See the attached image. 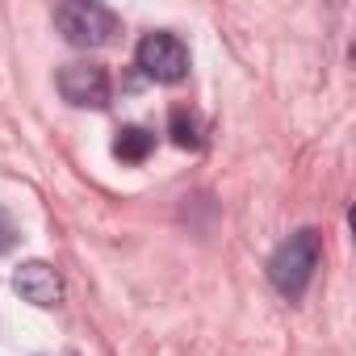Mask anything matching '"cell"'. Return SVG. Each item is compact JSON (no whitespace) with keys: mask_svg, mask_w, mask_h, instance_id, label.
Listing matches in <instances>:
<instances>
[{"mask_svg":"<svg viewBox=\"0 0 356 356\" xmlns=\"http://www.w3.org/2000/svg\"><path fill=\"white\" fill-rule=\"evenodd\" d=\"M318 256H323V235L314 227H302L289 239H281L277 252L268 256V281H273V289L285 302H298L310 289V281H314Z\"/></svg>","mask_w":356,"mask_h":356,"instance_id":"obj_1","label":"cell"},{"mask_svg":"<svg viewBox=\"0 0 356 356\" xmlns=\"http://www.w3.org/2000/svg\"><path fill=\"white\" fill-rule=\"evenodd\" d=\"M55 30L63 34V42H72L80 51H97L118 38L122 17L105 5H92V0H67V5L55 9Z\"/></svg>","mask_w":356,"mask_h":356,"instance_id":"obj_2","label":"cell"},{"mask_svg":"<svg viewBox=\"0 0 356 356\" xmlns=\"http://www.w3.org/2000/svg\"><path fill=\"white\" fill-rule=\"evenodd\" d=\"M134 67L155 84H181L189 76V47L172 30H151L134 47Z\"/></svg>","mask_w":356,"mask_h":356,"instance_id":"obj_3","label":"cell"},{"mask_svg":"<svg viewBox=\"0 0 356 356\" xmlns=\"http://www.w3.org/2000/svg\"><path fill=\"white\" fill-rule=\"evenodd\" d=\"M55 88L76 109H105L109 105V72L101 63H92V59L63 63L59 76H55Z\"/></svg>","mask_w":356,"mask_h":356,"instance_id":"obj_4","label":"cell"},{"mask_svg":"<svg viewBox=\"0 0 356 356\" xmlns=\"http://www.w3.org/2000/svg\"><path fill=\"white\" fill-rule=\"evenodd\" d=\"M13 289L30 302V306H59L63 302V281L59 273L47 264V260H26L17 273H13Z\"/></svg>","mask_w":356,"mask_h":356,"instance_id":"obj_5","label":"cell"},{"mask_svg":"<svg viewBox=\"0 0 356 356\" xmlns=\"http://www.w3.org/2000/svg\"><path fill=\"white\" fill-rule=\"evenodd\" d=\"M151 151H155V134L147 126H122L118 138H113V155L122 163H143Z\"/></svg>","mask_w":356,"mask_h":356,"instance_id":"obj_6","label":"cell"},{"mask_svg":"<svg viewBox=\"0 0 356 356\" xmlns=\"http://www.w3.org/2000/svg\"><path fill=\"white\" fill-rule=\"evenodd\" d=\"M168 134H172L176 147L197 151V147H202V122H197V113H193L189 105H176V109L168 113Z\"/></svg>","mask_w":356,"mask_h":356,"instance_id":"obj_7","label":"cell"},{"mask_svg":"<svg viewBox=\"0 0 356 356\" xmlns=\"http://www.w3.org/2000/svg\"><path fill=\"white\" fill-rule=\"evenodd\" d=\"M22 239V231H17V222H13V214L5 210V206H0V256H5L13 243Z\"/></svg>","mask_w":356,"mask_h":356,"instance_id":"obj_8","label":"cell"}]
</instances>
